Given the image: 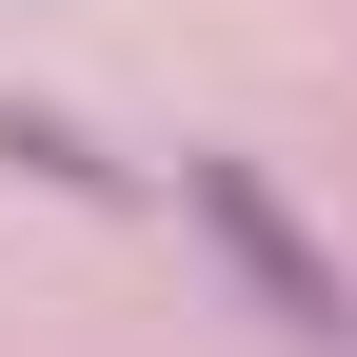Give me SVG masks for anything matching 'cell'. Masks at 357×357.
<instances>
[{"label": "cell", "instance_id": "7a4b0ae2", "mask_svg": "<svg viewBox=\"0 0 357 357\" xmlns=\"http://www.w3.org/2000/svg\"><path fill=\"white\" fill-rule=\"evenodd\" d=\"M0 178H40V199H139V159H100L60 100H0Z\"/></svg>", "mask_w": 357, "mask_h": 357}, {"label": "cell", "instance_id": "6da1fadb", "mask_svg": "<svg viewBox=\"0 0 357 357\" xmlns=\"http://www.w3.org/2000/svg\"><path fill=\"white\" fill-rule=\"evenodd\" d=\"M178 218H199V238L238 258V298H258L278 337H318V357H357V278H337L318 238H298V199H278L258 159H178Z\"/></svg>", "mask_w": 357, "mask_h": 357}]
</instances>
